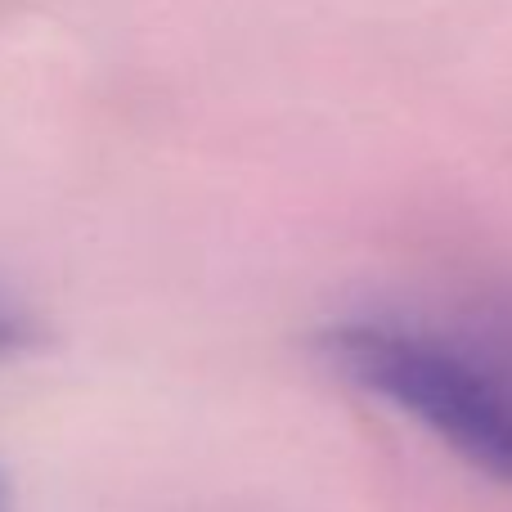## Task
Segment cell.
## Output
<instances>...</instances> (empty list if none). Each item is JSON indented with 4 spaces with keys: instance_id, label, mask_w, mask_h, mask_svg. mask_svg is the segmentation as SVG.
<instances>
[{
    "instance_id": "obj_1",
    "label": "cell",
    "mask_w": 512,
    "mask_h": 512,
    "mask_svg": "<svg viewBox=\"0 0 512 512\" xmlns=\"http://www.w3.org/2000/svg\"><path fill=\"white\" fill-rule=\"evenodd\" d=\"M324 355L346 382L512 486V382L463 319H351L324 333Z\"/></svg>"
},
{
    "instance_id": "obj_2",
    "label": "cell",
    "mask_w": 512,
    "mask_h": 512,
    "mask_svg": "<svg viewBox=\"0 0 512 512\" xmlns=\"http://www.w3.org/2000/svg\"><path fill=\"white\" fill-rule=\"evenodd\" d=\"M463 324H468V333L495 355V364L508 373V382H512V297L486 301L481 310L463 315Z\"/></svg>"
},
{
    "instance_id": "obj_3",
    "label": "cell",
    "mask_w": 512,
    "mask_h": 512,
    "mask_svg": "<svg viewBox=\"0 0 512 512\" xmlns=\"http://www.w3.org/2000/svg\"><path fill=\"white\" fill-rule=\"evenodd\" d=\"M14 346H18V328L9 324L5 315H0V355H5V351H14Z\"/></svg>"
},
{
    "instance_id": "obj_4",
    "label": "cell",
    "mask_w": 512,
    "mask_h": 512,
    "mask_svg": "<svg viewBox=\"0 0 512 512\" xmlns=\"http://www.w3.org/2000/svg\"><path fill=\"white\" fill-rule=\"evenodd\" d=\"M14 508V499H9V481H5V472H0V512H9Z\"/></svg>"
}]
</instances>
